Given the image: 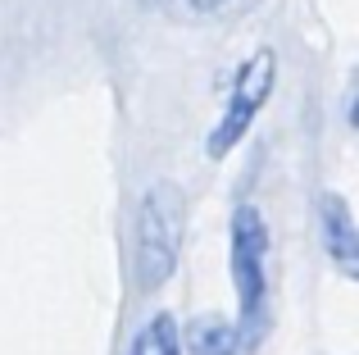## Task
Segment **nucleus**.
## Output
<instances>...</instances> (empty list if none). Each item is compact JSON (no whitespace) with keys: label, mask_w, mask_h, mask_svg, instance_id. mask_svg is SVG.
Instances as JSON below:
<instances>
[{"label":"nucleus","mask_w":359,"mask_h":355,"mask_svg":"<svg viewBox=\"0 0 359 355\" xmlns=\"http://www.w3.org/2000/svg\"><path fill=\"white\" fill-rule=\"evenodd\" d=\"M187 351L191 355H241L245 337H241L237 323L210 314V319H196L191 328H187Z\"/></svg>","instance_id":"nucleus-5"},{"label":"nucleus","mask_w":359,"mask_h":355,"mask_svg":"<svg viewBox=\"0 0 359 355\" xmlns=\"http://www.w3.org/2000/svg\"><path fill=\"white\" fill-rule=\"evenodd\" d=\"M146 5H155V0H146Z\"/></svg>","instance_id":"nucleus-8"},{"label":"nucleus","mask_w":359,"mask_h":355,"mask_svg":"<svg viewBox=\"0 0 359 355\" xmlns=\"http://www.w3.org/2000/svg\"><path fill=\"white\" fill-rule=\"evenodd\" d=\"M318 219H323L327 255H332L346 274H355V246L359 241H355V219H351V210H346V201L341 196H323V201H318Z\"/></svg>","instance_id":"nucleus-4"},{"label":"nucleus","mask_w":359,"mask_h":355,"mask_svg":"<svg viewBox=\"0 0 359 355\" xmlns=\"http://www.w3.org/2000/svg\"><path fill=\"white\" fill-rule=\"evenodd\" d=\"M128 355H182V328L173 314H155L137 328Z\"/></svg>","instance_id":"nucleus-6"},{"label":"nucleus","mask_w":359,"mask_h":355,"mask_svg":"<svg viewBox=\"0 0 359 355\" xmlns=\"http://www.w3.org/2000/svg\"><path fill=\"white\" fill-rule=\"evenodd\" d=\"M232 283H237V305H241L237 328L250 347L255 328L264 319V301H269V228L250 201L232 210Z\"/></svg>","instance_id":"nucleus-2"},{"label":"nucleus","mask_w":359,"mask_h":355,"mask_svg":"<svg viewBox=\"0 0 359 355\" xmlns=\"http://www.w3.org/2000/svg\"><path fill=\"white\" fill-rule=\"evenodd\" d=\"M241 5H250V0H182V9H187V14H196V18L232 14V9H241Z\"/></svg>","instance_id":"nucleus-7"},{"label":"nucleus","mask_w":359,"mask_h":355,"mask_svg":"<svg viewBox=\"0 0 359 355\" xmlns=\"http://www.w3.org/2000/svg\"><path fill=\"white\" fill-rule=\"evenodd\" d=\"M182 255V201L168 182L150 187L137 210V287L159 292L177 274Z\"/></svg>","instance_id":"nucleus-1"},{"label":"nucleus","mask_w":359,"mask_h":355,"mask_svg":"<svg viewBox=\"0 0 359 355\" xmlns=\"http://www.w3.org/2000/svg\"><path fill=\"white\" fill-rule=\"evenodd\" d=\"M273 78H278V60H273V51H255L250 60L237 69V82H232L228 109L219 114L210 142H205V155H210V160H223V155H228L232 146H237L241 137L255 128L259 109L269 105V96H273Z\"/></svg>","instance_id":"nucleus-3"}]
</instances>
